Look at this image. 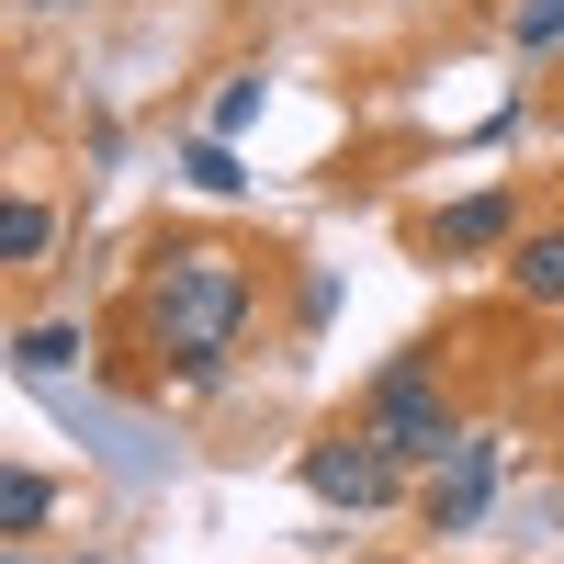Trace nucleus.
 <instances>
[{"label":"nucleus","mask_w":564,"mask_h":564,"mask_svg":"<svg viewBox=\"0 0 564 564\" xmlns=\"http://www.w3.org/2000/svg\"><path fill=\"white\" fill-rule=\"evenodd\" d=\"M148 327H159V350L193 372L238 350V327H249V271H238V249H170L159 271H148Z\"/></svg>","instance_id":"f257e3e1"},{"label":"nucleus","mask_w":564,"mask_h":564,"mask_svg":"<svg viewBox=\"0 0 564 564\" xmlns=\"http://www.w3.org/2000/svg\"><path fill=\"white\" fill-rule=\"evenodd\" d=\"M361 430L384 441V452L406 463V475H430V463L463 441V417H452V395H441V372L406 350V361H384V372H372V406H361Z\"/></svg>","instance_id":"f03ea898"},{"label":"nucleus","mask_w":564,"mask_h":564,"mask_svg":"<svg viewBox=\"0 0 564 564\" xmlns=\"http://www.w3.org/2000/svg\"><path fill=\"white\" fill-rule=\"evenodd\" d=\"M395 486H406V463L372 441V430L305 441V497H327V508H395Z\"/></svg>","instance_id":"7ed1b4c3"},{"label":"nucleus","mask_w":564,"mask_h":564,"mask_svg":"<svg viewBox=\"0 0 564 564\" xmlns=\"http://www.w3.org/2000/svg\"><path fill=\"white\" fill-rule=\"evenodd\" d=\"M486 497H497V441H486V430H463V441L430 463V497H417V508H430V531H475V520H486Z\"/></svg>","instance_id":"20e7f679"},{"label":"nucleus","mask_w":564,"mask_h":564,"mask_svg":"<svg viewBox=\"0 0 564 564\" xmlns=\"http://www.w3.org/2000/svg\"><path fill=\"white\" fill-rule=\"evenodd\" d=\"M520 238V204L508 193H463V204H441V226H430V260H486V249H508Z\"/></svg>","instance_id":"39448f33"},{"label":"nucleus","mask_w":564,"mask_h":564,"mask_svg":"<svg viewBox=\"0 0 564 564\" xmlns=\"http://www.w3.org/2000/svg\"><path fill=\"white\" fill-rule=\"evenodd\" d=\"M508 282H520L531 305H564V226H531V238H508Z\"/></svg>","instance_id":"423d86ee"},{"label":"nucleus","mask_w":564,"mask_h":564,"mask_svg":"<svg viewBox=\"0 0 564 564\" xmlns=\"http://www.w3.org/2000/svg\"><path fill=\"white\" fill-rule=\"evenodd\" d=\"M79 327L68 316H45V327H23V350H12V372H23V384H57V372H79Z\"/></svg>","instance_id":"0eeeda50"},{"label":"nucleus","mask_w":564,"mask_h":564,"mask_svg":"<svg viewBox=\"0 0 564 564\" xmlns=\"http://www.w3.org/2000/svg\"><path fill=\"white\" fill-rule=\"evenodd\" d=\"M45 520H57V475H34V463H12V475H0V531H45Z\"/></svg>","instance_id":"6e6552de"},{"label":"nucleus","mask_w":564,"mask_h":564,"mask_svg":"<svg viewBox=\"0 0 564 564\" xmlns=\"http://www.w3.org/2000/svg\"><path fill=\"white\" fill-rule=\"evenodd\" d=\"M181 181H193V193H215V204L249 193V170H238V148H226V135H193V148H181Z\"/></svg>","instance_id":"1a4fd4ad"},{"label":"nucleus","mask_w":564,"mask_h":564,"mask_svg":"<svg viewBox=\"0 0 564 564\" xmlns=\"http://www.w3.org/2000/svg\"><path fill=\"white\" fill-rule=\"evenodd\" d=\"M45 238H57V215H45L34 193L0 204V260H12V271H34V260H45Z\"/></svg>","instance_id":"9d476101"},{"label":"nucleus","mask_w":564,"mask_h":564,"mask_svg":"<svg viewBox=\"0 0 564 564\" xmlns=\"http://www.w3.org/2000/svg\"><path fill=\"white\" fill-rule=\"evenodd\" d=\"M508 34H520V57H553V45H564V0H520Z\"/></svg>","instance_id":"9b49d317"},{"label":"nucleus","mask_w":564,"mask_h":564,"mask_svg":"<svg viewBox=\"0 0 564 564\" xmlns=\"http://www.w3.org/2000/svg\"><path fill=\"white\" fill-rule=\"evenodd\" d=\"M249 124H260V79H226L215 90V135H249Z\"/></svg>","instance_id":"f8f14e48"}]
</instances>
